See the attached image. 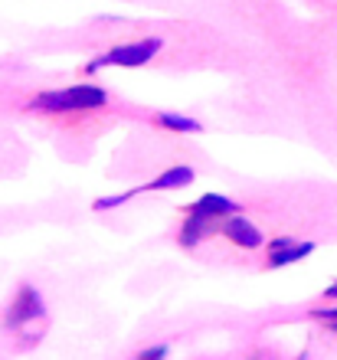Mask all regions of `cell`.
<instances>
[{"mask_svg":"<svg viewBox=\"0 0 337 360\" xmlns=\"http://www.w3.org/2000/svg\"><path fill=\"white\" fill-rule=\"evenodd\" d=\"M311 252H314V243H295L291 236L272 239L269 243V266L272 269L291 266V262H298V259L311 256Z\"/></svg>","mask_w":337,"mask_h":360,"instance_id":"5b68a950","label":"cell"},{"mask_svg":"<svg viewBox=\"0 0 337 360\" xmlns=\"http://www.w3.org/2000/svg\"><path fill=\"white\" fill-rule=\"evenodd\" d=\"M158 124L170 128V131H200V124L193 118H184V115H170V112H160L158 115Z\"/></svg>","mask_w":337,"mask_h":360,"instance_id":"ba28073f","label":"cell"},{"mask_svg":"<svg viewBox=\"0 0 337 360\" xmlns=\"http://www.w3.org/2000/svg\"><path fill=\"white\" fill-rule=\"evenodd\" d=\"M39 314H43V298H39V292H33L30 285H23L7 311V328H23V324L39 318Z\"/></svg>","mask_w":337,"mask_h":360,"instance_id":"277c9868","label":"cell"},{"mask_svg":"<svg viewBox=\"0 0 337 360\" xmlns=\"http://www.w3.org/2000/svg\"><path fill=\"white\" fill-rule=\"evenodd\" d=\"M190 180H193L190 167H170V171H164L158 180H151V184H144V187H138V190H174V187H187Z\"/></svg>","mask_w":337,"mask_h":360,"instance_id":"52a82bcc","label":"cell"},{"mask_svg":"<svg viewBox=\"0 0 337 360\" xmlns=\"http://www.w3.org/2000/svg\"><path fill=\"white\" fill-rule=\"evenodd\" d=\"M164 354H167V347L160 344V347H148V351L141 354V357H164Z\"/></svg>","mask_w":337,"mask_h":360,"instance_id":"9c48e42d","label":"cell"},{"mask_svg":"<svg viewBox=\"0 0 337 360\" xmlns=\"http://www.w3.org/2000/svg\"><path fill=\"white\" fill-rule=\"evenodd\" d=\"M223 233L229 239H233L236 246H243V249H259L262 246V233L249 223V219H243V217H229L223 223Z\"/></svg>","mask_w":337,"mask_h":360,"instance_id":"8992f818","label":"cell"},{"mask_svg":"<svg viewBox=\"0 0 337 360\" xmlns=\"http://www.w3.org/2000/svg\"><path fill=\"white\" fill-rule=\"evenodd\" d=\"M324 295H328V298H337V285H331V288H328Z\"/></svg>","mask_w":337,"mask_h":360,"instance_id":"8fae6325","label":"cell"},{"mask_svg":"<svg viewBox=\"0 0 337 360\" xmlns=\"http://www.w3.org/2000/svg\"><path fill=\"white\" fill-rule=\"evenodd\" d=\"M108 102L105 89L98 86H69V89H56V92H43L37 95L30 108L37 112H89V108H102Z\"/></svg>","mask_w":337,"mask_h":360,"instance_id":"6da1fadb","label":"cell"},{"mask_svg":"<svg viewBox=\"0 0 337 360\" xmlns=\"http://www.w3.org/2000/svg\"><path fill=\"white\" fill-rule=\"evenodd\" d=\"M226 213H236V203H233V200L220 197V193H206V197H200L197 203L190 207V219L184 223L180 243H184V246H197L200 236H203L206 226H210V219L226 217Z\"/></svg>","mask_w":337,"mask_h":360,"instance_id":"7a4b0ae2","label":"cell"},{"mask_svg":"<svg viewBox=\"0 0 337 360\" xmlns=\"http://www.w3.org/2000/svg\"><path fill=\"white\" fill-rule=\"evenodd\" d=\"M160 43L158 37H151V39H138V43H122V46H115L108 49V53H102L98 59H92L89 63V72H95V69H102V66H128V69H138V66H148L151 59L160 53Z\"/></svg>","mask_w":337,"mask_h":360,"instance_id":"3957f363","label":"cell"},{"mask_svg":"<svg viewBox=\"0 0 337 360\" xmlns=\"http://www.w3.org/2000/svg\"><path fill=\"white\" fill-rule=\"evenodd\" d=\"M318 318H328V321H337V308H321Z\"/></svg>","mask_w":337,"mask_h":360,"instance_id":"30bf717a","label":"cell"}]
</instances>
